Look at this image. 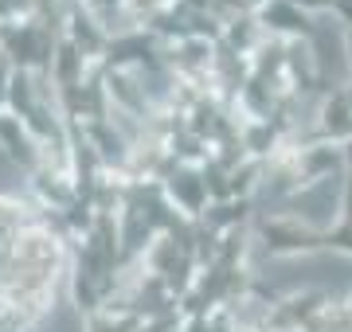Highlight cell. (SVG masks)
<instances>
[{"label": "cell", "mask_w": 352, "mask_h": 332, "mask_svg": "<svg viewBox=\"0 0 352 332\" xmlns=\"http://www.w3.org/2000/svg\"><path fill=\"white\" fill-rule=\"evenodd\" d=\"M263 281L274 294H352V254L314 250V254H282L263 266Z\"/></svg>", "instance_id": "6da1fadb"}, {"label": "cell", "mask_w": 352, "mask_h": 332, "mask_svg": "<svg viewBox=\"0 0 352 332\" xmlns=\"http://www.w3.org/2000/svg\"><path fill=\"white\" fill-rule=\"evenodd\" d=\"M340 207V180L337 176H321L317 184H309L298 200H294V215L305 219L309 227H329L337 219Z\"/></svg>", "instance_id": "7a4b0ae2"}, {"label": "cell", "mask_w": 352, "mask_h": 332, "mask_svg": "<svg viewBox=\"0 0 352 332\" xmlns=\"http://www.w3.org/2000/svg\"><path fill=\"white\" fill-rule=\"evenodd\" d=\"M317 47H321V63H325V75H333V78H344V75H349L344 32L337 27V20H321V24H317Z\"/></svg>", "instance_id": "3957f363"}]
</instances>
